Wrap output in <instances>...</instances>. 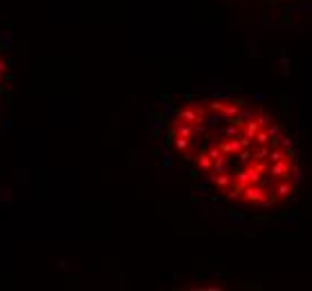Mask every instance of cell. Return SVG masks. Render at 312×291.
Returning <instances> with one entry per match:
<instances>
[{"label":"cell","mask_w":312,"mask_h":291,"mask_svg":"<svg viewBox=\"0 0 312 291\" xmlns=\"http://www.w3.org/2000/svg\"><path fill=\"white\" fill-rule=\"evenodd\" d=\"M171 143L236 204L270 209L299 193L301 164L290 135L247 101L209 97L187 103L173 116Z\"/></svg>","instance_id":"1"},{"label":"cell","mask_w":312,"mask_h":291,"mask_svg":"<svg viewBox=\"0 0 312 291\" xmlns=\"http://www.w3.org/2000/svg\"><path fill=\"white\" fill-rule=\"evenodd\" d=\"M5 77H7V60H5V54H2V50H0V90H2Z\"/></svg>","instance_id":"2"}]
</instances>
